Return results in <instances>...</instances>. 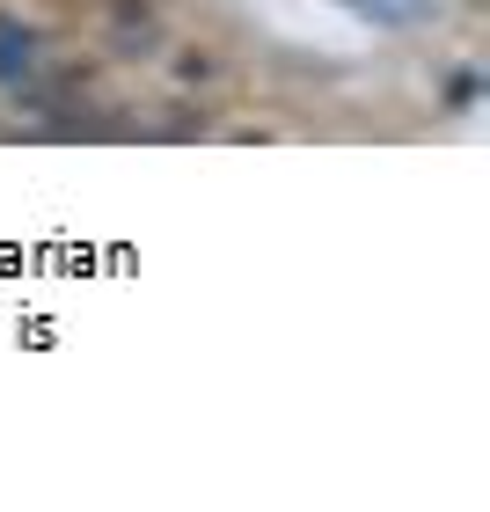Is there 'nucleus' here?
Segmentation results:
<instances>
[{"label":"nucleus","instance_id":"obj_1","mask_svg":"<svg viewBox=\"0 0 490 512\" xmlns=\"http://www.w3.org/2000/svg\"><path fill=\"white\" fill-rule=\"evenodd\" d=\"M37 52H44V37L30 30V22H22V15H0V81L22 88V81L37 74Z\"/></svg>","mask_w":490,"mask_h":512},{"label":"nucleus","instance_id":"obj_2","mask_svg":"<svg viewBox=\"0 0 490 512\" xmlns=\"http://www.w3.org/2000/svg\"><path fill=\"white\" fill-rule=\"evenodd\" d=\"M359 22H373V30H417V22L439 15V0H344Z\"/></svg>","mask_w":490,"mask_h":512}]
</instances>
